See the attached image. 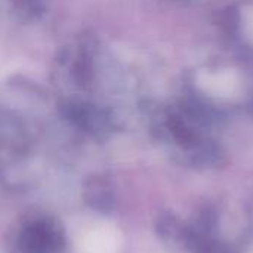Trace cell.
Here are the masks:
<instances>
[{"instance_id": "obj_1", "label": "cell", "mask_w": 253, "mask_h": 253, "mask_svg": "<svg viewBox=\"0 0 253 253\" xmlns=\"http://www.w3.org/2000/svg\"><path fill=\"white\" fill-rule=\"evenodd\" d=\"M24 253H61L64 233L52 219H39L28 224L19 237Z\"/></svg>"}, {"instance_id": "obj_2", "label": "cell", "mask_w": 253, "mask_h": 253, "mask_svg": "<svg viewBox=\"0 0 253 253\" xmlns=\"http://www.w3.org/2000/svg\"><path fill=\"white\" fill-rule=\"evenodd\" d=\"M83 197L92 209L102 213H108L114 206V193L101 178H93L86 182Z\"/></svg>"}]
</instances>
